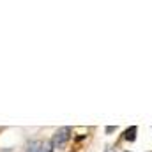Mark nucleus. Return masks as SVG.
<instances>
[{
  "mask_svg": "<svg viewBox=\"0 0 152 152\" xmlns=\"http://www.w3.org/2000/svg\"><path fill=\"white\" fill-rule=\"evenodd\" d=\"M27 152H51V149H46V145L41 142H32V143H28Z\"/></svg>",
  "mask_w": 152,
  "mask_h": 152,
  "instance_id": "2",
  "label": "nucleus"
},
{
  "mask_svg": "<svg viewBox=\"0 0 152 152\" xmlns=\"http://www.w3.org/2000/svg\"><path fill=\"white\" fill-rule=\"evenodd\" d=\"M136 131H138V129H136L134 126H133V127H129V129L126 131L124 138H126V140H129V142H134V138H136Z\"/></svg>",
  "mask_w": 152,
  "mask_h": 152,
  "instance_id": "3",
  "label": "nucleus"
},
{
  "mask_svg": "<svg viewBox=\"0 0 152 152\" xmlns=\"http://www.w3.org/2000/svg\"><path fill=\"white\" fill-rule=\"evenodd\" d=\"M106 152H115V151H113V149H108V151H106Z\"/></svg>",
  "mask_w": 152,
  "mask_h": 152,
  "instance_id": "4",
  "label": "nucleus"
},
{
  "mask_svg": "<svg viewBox=\"0 0 152 152\" xmlns=\"http://www.w3.org/2000/svg\"><path fill=\"white\" fill-rule=\"evenodd\" d=\"M71 133V129L69 127H60L55 134H53V140H51V147L53 149H60V147H64L66 143H67V140H69V134Z\"/></svg>",
  "mask_w": 152,
  "mask_h": 152,
  "instance_id": "1",
  "label": "nucleus"
}]
</instances>
